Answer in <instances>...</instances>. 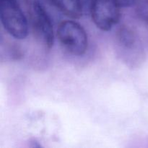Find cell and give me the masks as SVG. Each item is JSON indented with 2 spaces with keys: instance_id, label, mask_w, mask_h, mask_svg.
Masks as SVG:
<instances>
[{
  "instance_id": "1",
  "label": "cell",
  "mask_w": 148,
  "mask_h": 148,
  "mask_svg": "<svg viewBox=\"0 0 148 148\" xmlns=\"http://www.w3.org/2000/svg\"><path fill=\"white\" fill-rule=\"evenodd\" d=\"M17 0H0V19L7 33L17 39H24L28 33L27 19Z\"/></svg>"
},
{
  "instance_id": "9",
  "label": "cell",
  "mask_w": 148,
  "mask_h": 148,
  "mask_svg": "<svg viewBox=\"0 0 148 148\" xmlns=\"http://www.w3.org/2000/svg\"><path fill=\"white\" fill-rule=\"evenodd\" d=\"M120 7H129L135 4L136 0H114Z\"/></svg>"
},
{
  "instance_id": "3",
  "label": "cell",
  "mask_w": 148,
  "mask_h": 148,
  "mask_svg": "<svg viewBox=\"0 0 148 148\" xmlns=\"http://www.w3.org/2000/svg\"><path fill=\"white\" fill-rule=\"evenodd\" d=\"M90 13L95 25L103 31L111 30L121 17L120 7L114 0H95Z\"/></svg>"
},
{
  "instance_id": "7",
  "label": "cell",
  "mask_w": 148,
  "mask_h": 148,
  "mask_svg": "<svg viewBox=\"0 0 148 148\" xmlns=\"http://www.w3.org/2000/svg\"><path fill=\"white\" fill-rule=\"evenodd\" d=\"M136 13L139 18L148 26V0H138L136 2Z\"/></svg>"
},
{
  "instance_id": "5",
  "label": "cell",
  "mask_w": 148,
  "mask_h": 148,
  "mask_svg": "<svg viewBox=\"0 0 148 148\" xmlns=\"http://www.w3.org/2000/svg\"><path fill=\"white\" fill-rule=\"evenodd\" d=\"M116 43L121 54L127 56V54H134L138 49V41L135 33L130 27L122 26L117 31Z\"/></svg>"
},
{
  "instance_id": "4",
  "label": "cell",
  "mask_w": 148,
  "mask_h": 148,
  "mask_svg": "<svg viewBox=\"0 0 148 148\" xmlns=\"http://www.w3.org/2000/svg\"><path fill=\"white\" fill-rule=\"evenodd\" d=\"M30 14L32 25L36 37L45 47L50 49L54 41L53 25L47 12L39 0H34Z\"/></svg>"
},
{
  "instance_id": "8",
  "label": "cell",
  "mask_w": 148,
  "mask_h": 148,
  "mask_svg": "<svg viewBox=\"0 0 148 148\" xmlns=\"http://www.w3.org/2000/svg\"><path fill=\"white\" fill-rule=\"evenodd\" d=\"M83 13H90L91 7L95 0H79Z\"/></svg>"
},
{
  "instance_id": "6",
  "label": "cell",
  "mask_w": 148,
  "mask_h": 148,
  "mask_svg": "<svg viewBox=\"0 0 148 148\" xmlns=\"http://www.w3.org/2000/svg\"><path fill=\"white\" fill-rule=\"evenodd\" d=\"M56 9L67 17L78 19L83 14L79 0H49Z\"/></svg>"
},
{
  "instance_id": "2",
  "label": "cell",
  "mask_w": 148,
  "mask_h": 148,
  "mask_svg": "<svg viewBox=\"0 0 148 148\" xmlns=\"http://www.w3.org/2000/svg\"><path fill=\"white\" fill-rule=\"evenodd\" d=\"M57 36L61 45L72 54L81 56L87 51L88 36L83 27L76 22H62L57 30Z\"/></svg>"
},
{
  "instance_id": "10",
  "label": "cell",
  "mask_w": 148,
  "mask_h": 148,
  "mask_svg": "<svg viewBox=\"0 0 148 148\" xmlns=\"http://www.w3.org/2000/svg\"><path fill=\"white\" fill-rule=\"evenodd\" d=\"M17 1L20 3V4L22 6V7H23V5H26V4H27V2H28V0H17Z\"/></svg>"
}]
</instances>
